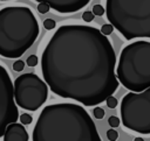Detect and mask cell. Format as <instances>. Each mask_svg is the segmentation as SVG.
<instances>
[{
    "label": "cell",
    "instance_id": "obj_1",
    "mask_svg": "<svg viewBox=\"0 0 150 141\" xmlns=\"http://www.w3.org/2000/svg\"><path fill=\"white\" fill-rule=\"evenodd\" d=\"M115 66L116 55L109 38L84 24L59 27L41 56L42 76L52 92L89 107L117 90Z\"/></svg>",
    "mask_w": 150,
    "mask_h": 141
},
{
    "label": "cell",
    "instance_id": "obj_2",
    "mask_svg": "<svg viewBox=\"0 0 150 141\" xmlns=\"http://www.w3.org/2000/svg\"><path fill=\"white\" fill-rule=\"evenodd\" d=\"M33 141H100L89 113L80 105L60 103L46 106L34 126Z\"/></svg>",
    "mask_w": 150,
    "mask_h": 141
},
{
    "label": "cell",
    "instance_id": "obj_3",
    "mask_svg": "<svg viewBox=\"0 0 150 141\" xmlns=\"http://www.w3.org/2000/svg\"><path fill=\"white\" fill-rule=\"evenodd\" d=\"M39 22L34 13L25 6L0 9V56L18 58L35 42Z\"/></svg>",
    "mask_w": 150,
    "mask_h": 141
},
{
    "label": "cell",
    "instance_id": "obj_4",
    "mask_svg": "<svg viewBox=\"0 0 150 141\" xmlns=\"http://www.w3.org/2000/svg\"><path fill=\"white\" fill-rule=\"evenodd\" d=\"M104 13L125 40L150 36V0H105Z\"/></svg>",
    "mask_w": 150,
    "mask_h": 141
},
{
    "label": "cell",
    "instance_id": "obj_5",
    "mask_svg": "<svg viewBox=\"0 0 150 141\" xmlns=\"http://www.w3.org/2000/svg\"><path fill=\"white\" fill-rule=\"evenodd\" d=\"M116 78L132 92H141L150 87L149 41H135L123 48L117 64Z\"/></svg>",
    "mask_w": 150,
    "mask_h": 141
},
{
    "label": "cell",
    "instance_id": "obj_6",
    "mask_svg": "<svg viewBox=\"0 0 150 141\" xmlns=\"http://www.w3.org/2000/svg\"><path fill=\"white\" fill-rule=\"evenodd\" d=\"M122 125L136 133L150 134V87L127 93L121 101Z\"/></svg>",
    "mask_w": 150,
    "mask_h": 141
},
{
    "label": "cell",
    "instance_id": "obj_7",
    "mask_svg": "<svg viewBox=\"0 0 150 141\" xmlns=\"http://www.w3.org/2000/svg\"><path fill=\"white\" fill-rule=\"evenodd\" d=\"M13 96L19 107L38 111L48 98V85L35 73H23L13 83Z\"/></svg>",
    "mask_w": 150,
    "mask_h": 141
},
{
    "label": "cell",
    "instance_id": "obj_8",
    "mask_svg": "<svg viewBox=\"0 0 150 141\" xmlns=\"http://www.w3.org/2000/svg\"><path fill=\"white\" fill-rule=\"evenodd\" d=\"M19 118L18 106L13 96V83L7 70L0 65V138H2L6 126Z\"/></svg>",
    "mask_w": 150,
    "mask_h": 141
},
{
    "label": "cell",
    "instance_id": "obj_9",
    "mask_svg": "<svg viewBox=\"0 0 150 141\" xmlns=\"http://www.w3.org/2000/svg\"><path fill=\"white\" fill-rule=\"evenodd\" d=\"M36 2H46L52 9L59 13H74L86 7L90 0H35Z\"/></svg>",
    "mask_w": 150,
    "mask_h": 141
},
{
    "label": "cell",
    "instance_id": "obj_10",
    "mask_svg": "<svg viewBox=\"0 0 150 141\" xmlns=\"http://www.w3.org/2000/svg\"><path fill=\"white\" fill-rule=\"evenodd\" d=\"M4 141H28L29 135L23 125L18 122H11L6 126L5 133L2 135Z\"/></svg>",
    "mask_w": 150,
    "mask_h": 141
},
{
    "label": "cell",
    "instance_id": "obj_11",
    "mask_svg": "<svg viewBox=\"0 0 150 141\" xmlns=\"http://www.w3.org/2000/svg\"><path fill=\"white\" fill-rule=\"evenodd\" d=\"M19 119H20V121H21L22 125H29V124L33 121L32 115L28 114V113H22V114H20Z\"/></svg>",
    "mask_w": 150,
    "mask_h": 141
},
{
    "label": "cell",
    "instance_id": "obj_12",
    "mask_svg": "<svg viewBox=\"0 0 150 141\" xmlns=\"http://www.w3.org/2000/svg\"><path fill=\"white\" fill-rule=\"evenodd\" d=\"M105 103H107V106L109 108H115L117 106V99L115 97H112V94L111 96H108L105 98Z\"/></svg>",
    "mask_w": 150,
    "mask_h": 141
},
{
    "label": "cell",
    "instance_id": "obj_13",
    "mask_svg": "<svg viewBox=\"0 0 150 141\" xmlns=\"http://www.w3.org/2000/svg\"><path fill=\"white\" fill-rule=\"evenodd\" d=\"M112 30H114V27L111 26V24H103L102 26V28H101V33L103 34V35H105V36H109L111 33H112Z\"/></svg>",
    "mask_w": 150,
    "mask_h": 141
},
{
    "label": "cell",
    "instance_id": "obj_14",
    "mask_svg": "<svg viewBox=\"0 0 150 141\" xmlns=\"http://www.w3.org/2000/svg\"><path fill=\"white\" fill-rule=\"evenodd\" d=\"M107 139L110 140V141H115V140H117V139H118V133H117V131H115L114 128L107 131Z\"/></svg>",
    "mask_w": 150,
    "mask_h": 141
},
{
    "label": "cell",
    "instance_id": "obj_15",
    "mask_svg": "<svg viewBox=\"0 0 150 141\" xmlns=\"http://www.w3.org/2000/svg\"><path fill=\"white\" fill-rule=\"evenodd\" d=\"M56 26V22L53 20V19H46L43 21V27L47 29V30H52L53 28H55Z\"/></svg>",
    "mask_w": 150,
    "mask_h": 141
},
{
    "label": "cell",
    "instance_id": "obj_16",
    "mask_svg": "<svg viewBox=\"0 0 150 141\" xmlns=\"http://www.w3.org/2000/svg\"><path fill=\"white\" fill-rule=\"evenodd\" d=\"M93 14L94 15H97V16H102L103 14H104V8H103V6H101V5H95L94 7H93Z\"/></svg>",
    "mask_w": 150,
    "mask_h": 141
},
{
    "label": "cell",
    "instance_id": "obj_17",
    "mask_svg": "<svg viewBox=\"0 0 150 141\" xmlns=\"http://www.w3.org/2000/svg\"><path fill=\"white\" fill-rule=\"evenodd\" d=\"M38 62H39L38 56H35V55H30V56H28L26 63H27L28 66H35V65H38Z\"/></svg>",
    "mask_w": 150,
    "mask_h": 141
},
{
    "label": "cell",
    "instance_id": "obj_18",
    "mask_svg": "<svg viewBox=\"0 0 150 141\" xmlns=\"http://www.w3.org/2000/svg\"><path fill=\"white\" fill-rule=\"evenodd\" d=\"M23 68H25V63L21 61V59H18V61H15L14 63H13V70L14 71H22L23 70Z\"/></svg>",
    "mask_w": 150,
    "mask_h": 141
},
{
    "label": "cell",
    "instance_id": "obj_19",
    "mask_svg": "<svg viewBox=\"0 0 150 141\" xmlns=\"http://www.w3.org/2000/svg\"><path fill=\"white\" fill-rule=\"evenodd\" d=\"M49 8H50V7H49L46 2H39V5H38V12L41 13V14L47 13V12L49 10Z\"/></svg>",
    "mask_w": 150,
    "mask_h": 141
},
{
    "label": "cell",
    "instance_id": "obj_20",
    "mask_svg": "<svg viewBox=\"0 0 150 141\" xmlns=\"http://www.w3.org/2000/svg\"><path fill=\"white\" fill-rule=\"evenodd\" d=\"M108 124H109V125H110L112 128L118 127V126H120V119H118L117 117L112 115V117H110V118L108 119Z\"/></svg>",
    "mask_w": 150,
    "mask_h": 141
},
{
    "label": "cell",
    "instance_id": "obj_21",
    "mask_svg": "<svg viewBox=\"0 0 150 141\" xmlns=\"http://www.w3.org/2000/svg\"><path fill=\"white\" fill-rule=\"evenodd\" d=\"M94 117L96 119H103L104 117V110L101 107H95L94 108Z\"/></svg>",
    "mask_w": 150,
    "mask_h": 141
},
{
    "label": "cell",
    "instance_id": "obj_22",
    "mask_svg": "<svg viewBox=\"0 0 150 141\" xmlns=\"http://www.w3.org/2000/svg\"><path fill=\"white\" fill-rule=\"evenodd\" d=\"M82 19H83L86 22H91V21L94 20V14H93V12H90V10L84 12V13L82 14Z\"/></svg>",
    "mask_w": 150,
    "mask_h": 141
},
{
    "label": "cell",
    "instance_id": "obj_23",
    "mask_svg": "<svg viewBox=\"0 0 150 141\" xmlns=\"http://www.w3.org/2000/svg\"><path fill=\"white\" fill-rule=\"evenodd\" d=\"M135 141H144V140H143L142 138H136V139H135Z\"/></svg>",
    "mask_w": 150,
    "mask_h": 141
},
{
    "label": "cell",
    "instance_id": "obj_24",
    "mask_svg": "<svg viewBox=\"0 0 150 141\" xmlns=\"http://www.w3.org/2000/svg\"><path fill=\"white\" fill-rule=\"evenodd\" d=\"M0 1H8V0H0Z\"/></svg>",
    "mask_w": 150,
    "mask_h": 141
}]
</instances>
